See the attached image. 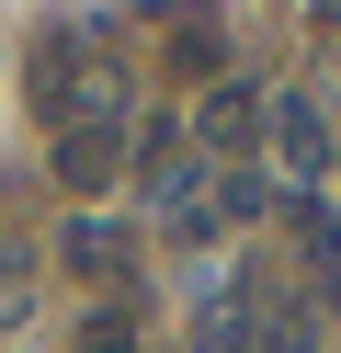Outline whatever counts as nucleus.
<instances>
[{
	"label": "nucleus",
	"mask_w": 341,
	"mask_h": 353,
	"mask_svg": "<svg viewBox=\"0 0 341 353\" xmlns=\"http://www.w3.org/2000/svg\"><path fill=\"white\" fill-rule=\"evenodd\" d=\"M318 46H341V12H318Z\"/></svg>",
	"instance_id": "9b49d317"
},
{
	"label": "nucleus",
	"mask_w": 341,
	"mask_h": 353,
	"mask_svg": "<svg viewBox=\"0 0 341 353\" xmlns=\"http://www.w3.org/2000/svg\"><path fill=\"white\" fill-rule=\"evenodd\" d=\"M91 353H136V319H125V307H91Z\"/></svg>",
	"instance_id": "1a4fd4ad"
},
{
	"label": "nucleus",
	"mask_w": 341,
	"mask_h": 353,
	"mask_svg": "<svg viewBox=\"0 0 341 353\" xmlns=\"http://www.w3.org/2000/svg\"><path fill=\"white\" fill-rule=\"evenodd\" d=\"M273 194H262V171H216V216H262Z\"/></svg>",
	"instance_id": "6e6552de"
},
{
	"label": "nucleus",
	"mask_w": 341,
	"mask_h": 353,
	"mask_svg": "<svg viewBox=\"0 0 341 353\" xmlns=\"http://www.w3.org/2000/svg\"><path fill=\"white\" fill-rule=\"evenodd\" d=\"M45 114H57V137H125V69L91 57V23L45 34Z\"/></svg>",
	"instance_id": "f257e3e1"
},
{
	"label": "nucleus",
	"mask_w": 341,
	"mask_h": 353,
	"mask_svg": "<svg viewBox=\"0 0 341 353\" xmlns=\"http://www.w3.org/2000/svg\"><path fill=\"white\" fill-rule=\"evenodd\" d=\"M262 353H318V330H307V319H273V330H262Z\"/></svg>",
	"instance_id": "9d476101"
},
{
	"label": "nucleus",
	"mask_w": 341,
	"mask_h": 353,
	"mask_svg": "<svg viewBox=\"0 0 341 353\" xmlns=\"http://www.w3.org/2000/svg\"><path fill=\"white\" fill-rule=\"evenodd\" d=\"M273 160L296 171V183H318V171H330V114H318V92H273Z\"/></svg>",
	"instance_id": "7ed1b4c3"
},
{
	"label": "nucleus",
	"mask_w": 341,
	"mask_h": 353,
	"mask_svg": "<svg viewBox=\"0 0 341 353\" xmlns=\"http://www.w3.org/2000/svg\"><path fill=\"white\" fill-rule=\"evenodd\" d=\"M171 57L216 80V69H227V23H205V12H194V23H171Z\"/></svg>",
	"instance_id": "0eeeda50"
},
{
	"label": "nucleus",
	"mask_w": 341,
	"mask_h": 353,
	"mask_svg": "<svg viewBox=\"0 0 341 353\" xmlns=\"http://www.w3.org/2000/svg\"><path fill=\"white\" fill-rule=\"evenodd\" d=\"M262 125H273V92H250V80H227V92H205V114H194V148L216 171H239L250 148H262Z\"/></svg>",
	"instance_id": "f03ea898"
},
{
	"label": "nucleus",
	"mask_w": 341,
	"mask_h": 353,
	"mask_svg": "<svg viewBox=\"0 0 341 353\" xmlns=\"http://www.w3.org/2000/svg\"><path fill=\"white\" fill-rule=\"evenodd\" d=\"M114 171H125V137H57V183L68 194H103Z\"/></svg>",
	"instance_id": "20e7f679"
},
{
	"label": "nucleus",
	"mask_w": 341,
	"mask_h": 353,
	"mask_svg": "<svg viewBox=\"0 0 341 353\" xmlns=\"http://www.w3.org/2000/svg\"><path fill=\"white\" fill-rule=\"evenodd\" d=\"M68 262H80V274H125V228H103V216H80V228H68Z\"/></svg>",
	"instance_id": "423d86ee"
},
{
	"label": "nucleus",
	"mask_w": 341,
	"mask_h": 353,
	"mask_svg": "<svg viewBox=\"0 0 341 353\" xmlns=\"http://www.w3.org/2000/svg\"><path fill=\"white\" fill-rule=\"evenodd\" d=\"M285 228H296V251H307V262H318V274H330V285H341V216H330V205H318V194H296V205H285Z\"/></svg>",
	"instance_id": "39448f33"
}]
</instances>
